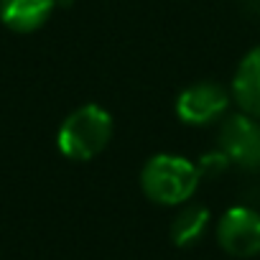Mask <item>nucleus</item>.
<instances>
[{
	"label": "nucleus",
	"instance_id": "nucleus-1",
	"mask_svg": "<svg viewBox=\"0 0 260 260\" xmlns=\"http://www.w3.org/2000/svg\"><path fill=\"white\" fill-rule=\"evenodd\" d=\"M141 186L151 202L164 207H176L197 191L199 169L181 156L158 153L143 166Z\"/></svg>",
	"mask_w": 260,
	"mask_h": 260
},
{
	"label": "nucleus",
	"instance_id": "nucleus-2",
	"mask_svg": "<svg viewBox=\"0 0 260 260\" xmlns=\"http://www.w3.org/2000/svg\"><path fill=\"white\" fill-rule=\"evenodd\" d=\"M112 138V117L97 105H82L59 127V151L72 161H89L105 151Z\"/></svg>",
	"mask_w": 260,
	"mask_h": 260
},
{
	"label": "nucleus",
	"instance_id": "nucleus-3",
	"mask_svg": "<svg viewBox=\"0 0 260 260\" xmlns=\"http://www.w3.org/2000/svg\"><path fill=\"white\" fill-rule=\"evenodd\" d=\"M219 247L232 257H255L260 252V214L247 207H232L217 227Z\"/></svg>",
	"mask_w": 260,
	"mask_h": 260
},
{
	"label": "nucleus",
	"instance_id": "nucleus-4",
	"mask_svg": "<svg viewBox=\"0 0 260 260\" xmlns=\"http://www.w3.org/2000/svg\"><path fill=\"white\" fill-rule=\"evenodd\" d=\"M219 148L230 164L260 169V125L250 115H235L224 120L219 130Z\"/></svg>",
	"mask_w": 260,
	"mask_h": 260
},
{
	"label": "nucleus",
	"instance_id": "nucleus-5",
	"mask_svg": "<svg viewBox=\"0 0 260 260\" xmlns=\"http://www.w3.org/2000/svg\"><path fill=\"white\" fill-rule=\"evenodd\" d=\"M227 92L214 82H197L176 100V112L186 125H209L227 110Z\"/></svg>",
	"mask_w": 260,
	"mask_h": 260
},
{
	"label": "nucleus",
	"instance_id": "nucleus-6",
	"mask_svg": "<svg viewBox=\"0 0 260 260\" xmlns=\"http://www.w3.org/2000/svg\"><path fill=\"white\" fill-rule=\"evenodd\" d=\"M54 8L56 0H0V21L16 34H31L49 21Z\"/></svg>",
	"mask_w": 260,
	"mask_h": 260
},
{
	"label": "nucleus",
	"instance_id": "nucleus-7",
	"mask_svg": "<svg viewBox=\"0 0 260 260\" xmlns=\"http://www.w3.org/2000/svg\"><path fill=\"white\" fill-rule=\"evenodd\" d=\"M232 97L250 117H260V46L252 49L232 79Z\"/></svg>",
	"mask_w": 260,
	"mask_h": 260
},
{
	"label": "nucleus",
	"instance_id": "nucleus-8",
	"mask_svg": "<svg viewBox=\"0 0 260 260\" xmlns=\"http://www.w3.org/2000/svg\"><path fill=\"white\" fill-rule=\"evenodd\" d=\"M207 224H209L207 207H186L171 222V242L176 247H189L204 235Z\"/></svg>",
	"mask_w": 260,
	"mask_h": 260
}]
</instances>
